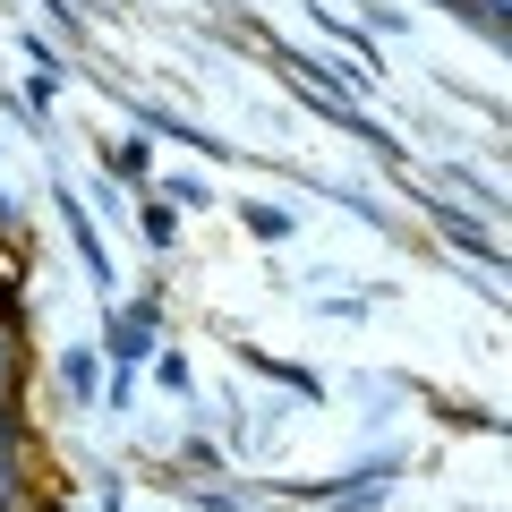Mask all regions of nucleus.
<instances>
[{
	"instance_id": "f03ea898",
	"label": "nucleus",
	"mask_w": 512,
	"mask_h": 512,
	"mask_svg": "<svg viewBox=\"0 0 512 512\" xmlns=\"http://www.w3.org/2000/svg\"><path fill=\"white\" fill-rule=\"evenodd\" d=\"M60 222H69V248H77V265H86V274L111 291V248H103V222H94L77 197H60Z\"/></svg>"
},
{
	"instance_id": "39448f33",
	"label": "nucleus",
	"mask_w": 512,
	"mask_h": 512,
	"mask_svg": "<svg viewBox=\"0 0 512 512\" xmlns=\"http://www.w3.org/2000/svg\"><path fill=\"white\" fill-rule=\"evenodd\" d=\"M137 239H146V248H180V205L146 197V214H137Z\"/></svg>"
},
{
	"instance_id": "6e6552de",
	"label": "nucleus",
	"mask_w": 512,
	"mask_h": 512,
	"mask_svg": "<svg viewBox=\"0 0 512 512\" xmlns=\"http://www.w3.org/2000/svg\"><path fill=\"white\" fill-rule=\"evenodd\" d=\"M146 154H154L146 137H128V146H103V171H111V180H146V171H154Z\"/></svg>"
},
{
	"instance_id": "1a4fd4ad",
	"label": "nucleus",
	"mask_w": 512,
	"mask_h": 512,
	"mask_svg": "<svg viewBox=\"0 0 512 512\" xmlns=\"http://www.w3.org/2000/svg\"><path fill=\"white\" fill-rule=\"evenodd\" d=\"M154 376H163L171 393H180V402L197 393V376H188V350H154Z\"/></svg>"
},
{
	"instance_id": "f257e3e1",
	"label": "nucleus",
	"mask_w": 512,
	"mask_h": 512,
	"mask_svg": "<svg viewBox=\"0 0 512 512\" xmlns=\"http://www.w3.org/2000/svg\"><path fill=\"white\" fill-rule=\"evenodd\" d=\"M154 350H163V342H154V299H128V308H111V325H103V367H111L103 393H111V410L128 402V384H137V367H146Z\"/></svg>"
},
{
	"instance_id": "423d86ee",
	"label": "nucleus",
	"mask_w": 512,
	"mask_h": 512,
	"mask_svg": "<svg viewBox=\"0 0 512 512\" xmlns=\"http://www.w3.org/2000/svg\"><path fill=\"white\" fill-rule=\"evenodd\" d=\"M239 359H248L256 376H274V384H291V393H325V384H316L308 367H291V359H274V350H239Z\"/></svg>"
},
{
	"instance_id": "9b49d317",
	"label": "nucleus",
	"mask_w": 512,
	"mask_h": 512,
	"mask_svg": "<svg viewBox=\"0 0 512 512\" xmlns=\"http://www.w3.org/2000/svg\"><path fill=\"white\" fill-rule=\"evenodd\" d=\"M60 86H69V77H52V69H35V77H26V111H52V103H60Z\"/></svg>"
},
{
	"instance_id": "7ed1b4c3",
	"label": "nucleus",
	"mask_w": 512,
	"mask_h": 512,
	"mask_svg": "<svg viewBox=\"0 0 512 512\" xmlns=\"http://www.w3.org/2000/svg\"><path fill=\"white\" fill-rule=\"evenodd\" d=\"M427 214H436V231L453 239V248H470L478 265H495V231H487L478 214H461V205H444V197H427Z\"/></svg>"
},
{
	"instance_id": "9d476101",
	"label": "nucleus",
	"mask_w": 512,
	"mask_h": 512,
	"mask_svg": "<svg viewBox=\"0 0 512 512\" xmlns=\"http://www.w3.org/2000/svg\"><path fill=\"white\" fill-rule=\"evenodd\" d=\"M0 453H18V376H0Z\"/></svg>"
},
{
	"instance_id": "0eeeda50",
	"label": "nucleus",
	"mask_w": 512,
	"mask_h": 512,
	"mask_svg": "<svg viewBox=\"0 0 512 512\" xmlns=\"http://www.w3.org/2000/svg\"><path fill=\"white\" fill-rule=\"evenodd\" d=\"M60 384H69L77 402H86V393H103V350H69V359H60Z\"/></svg>"
},
{
	"instance_id": "f8f14e48",
	"label": "nucleus",
	"mask_w": 512,
	"mask_h": 512,
	"mask_svg": "<svg viewBox=\"0 0 512 512\" xmlns=\"http://www.w3.org/2000/svg\"><path fill=\"white\" fill-rule=\"evenodd\" d=\"M436 9H461V18H478V35H487V43L504 35V26H495V0H436Z\"/></svg>"
},
{
	"instance_id": "20e7f679",
	"label": "nucleus",
	"mask_w": 512,
	"mask_h": 512,
	"mask_svg": "<svg viewBox=\"0 0 512 512\" xmlns=\"http://www.w3.org/2000/svg\"><path fill=\"white\" fill-rule=\"evenodd\" d=\"M239 222H248V239H265V248H282V239L299 231V214H291V205H274V197H248V205H239Z\"/></svg>"
}]
</instances>
